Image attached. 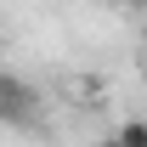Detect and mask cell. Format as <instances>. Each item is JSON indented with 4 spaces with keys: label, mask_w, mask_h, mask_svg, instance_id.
<instances>
[{
    "label": "cell",
    "mask_w": 147,
    "mask_h": 147,
    "mask_svg": "<svg viewBox=\"0 0 147 147\" xmlns=\"http://www.w3.org/2000/svg\"><path fill=\"white\" fill-rule=\"evenodd\" d=\"M96 147H125V142H119V136H102V142H96Z\"/></svg>",
    "instance_id": "cell-3"
},
{
    "label": "cell",
    "mask_w": 147,
    "mask_h": 147,
    "mask_svg": "<svg viewBox=\"0 0 147 147\" xmlns=\"http://www.w3.org/2000/svg\"><path fill=\"white\" fill-rule=\"evenodd\" d=\"M142 62H147V45H142Z\"/></svg>",
    "instance_id": "cell-4"
},
{
    "label": "cell",
    "mask_w": 147,
    "mask_h": 147,
    "mask_svg": "<svg viewBox=\"0 0 147 147\" xmlns=\"http://www.w3.org/2000/svg\"><path fill=\"white\" fill-rule=\"evenodd\" d=\"M0 125L45 130V102H40V91L28 79H17V74H6V68H0Z\"/></svg>",
    "instance_id": "cell-1"
},
{
    "label": "cell",
    "mask_w": 147,
    "mask_h": 147,
    "mask_svg": "<svg viewBox=\"0 0 147 147\" xmlns=\"http://www.w3.org/2000/svg\"><path fill=\"white\" fill-rule=\"evenodd\" d=\"M113 136H119L125 147H147V119H125V125L113 130Z\"/></svg>",
    "instance_id": "cell-2"
}]
</instances>
